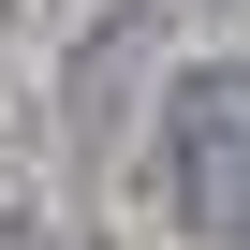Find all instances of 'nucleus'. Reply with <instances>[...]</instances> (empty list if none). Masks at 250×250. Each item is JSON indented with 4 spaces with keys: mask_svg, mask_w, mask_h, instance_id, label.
Segmentation results:
<instances>
[{
    "mask_svg": "<svg viewBox=\"0 0 250 250\" xmlns=\"http://www.w3.org/2000/svg\"><path fill=\"white\" fill-rule=\"evenodd\" d=\"M162 147H177V206H191V235H250V74H191Z\"/></svg>",
    "mask_w": 250,
    "mask_h": 250,
    "instance_id": "f257e3e1",
    "label": "nucleus"
}]
</instances>
